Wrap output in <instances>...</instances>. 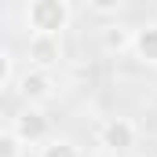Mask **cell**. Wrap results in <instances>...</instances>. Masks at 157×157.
Segmentation results:
<instances>
[{"instance_id":"6da1fadb","label":"cell","mask_w":157,"mask_h":157,"mask_svg":"<svg viewBox=\"0 0 157 157\" xmlns=\"http://www.w3.org/2000/svg\"><path fill=\"white\" fill-rule=\"evenodd\" d=\"M70 22H73V7L66 0H33L26 7V26L33 33L62 37V29H70Z\"/></svg>"},{"instance_id":"7a4b0ae2","label":"cell","mask_w":157,"mask_h":157,"mask_svg":"<svg viewBox=\"0 0 157 157\" xmlns=\"http://www.w3.org/2000/svg\"><path fill=\"white\" fill-rule=\"evenodd\" d=\"M11 132L26 143V146H33V143H48V132H51V121L48 113L40 110V106H26L18 117L11 121Z\"/></svg>"},{"instance_id":"3957f363","label":"cell","mask_w":157,"mask_h":157,"mask_svg":"<svg viewBox=\"0 0 157 157\" xmlns=\"http://www.w3.org/2000/svg\"><path fill=\"white\" fill-rule=\"evenodd\" d=\"M99 146H102L106 154H113V157H117L121 150H132V146H135V124L128 117H110L99 128Z\"/></svg>"},{"instance_id":"277c9868","label":"cell","mask_w":157,"mask_h":157,"mask_svg":"<svg viewBox=\"0 0 157 157\" xmlns=\"http://www.w3.org/2000/svg\"><path fill=\"white\" fill-rule=\"evenodd\" d=\"M26 55H29L33 70H51V66L62 59V37L29 33V40H26Z\"/></svg>"},{"instance_id":"5b68a950","label":"cell","mask_w":157,"mask_h":157,"mask_svg":"<svg viewBox=\"0 0 157 157\" xmlns=\"http://www.w3.org/2000/svg\"><path fill=\"white\" fill-rule=\"evenodd\" d=\"M18 95L26 99V106H40L55 95V80L48 70H26L18 77Z\"/></svg>"},{"instance_id":"8992f818","label":"cell","mask_w":157,"mask_h":157,"mask_svg":"<svg viewBox=\"0 0 157 157\" xmlns=\"http://www.w3.org/2000/svg\"><path fill=\"white\" fill-rule=\"evenodd\" d=\"M99 40H102V51L121 55L124 48H132V44H135V29H132V26H124V22H110V26H102Z\"/></svg>"},{"instance_id":"52a82bcc","label":"cell","mask_w":157,"mask_h":157,"mask_svg":"<svg viewBox=\"0 0 157 157\" xmlns=\"http://www.w3.org/2000/svg\"><path fill=\"white\" fill-rule=\"evenodd\" d=\"M132 51H135V59H139L143 66H157V22L135 29V44H132Z\"/></svg>"},{"instance_id":"ba28073f","label":"cell","mask_w":157,"mask_h":157,"mask_svg":"<svg viewBox=\"0 0 157 157\" xmlns=\"http://www.w3.org/2000/svg\"><path fill=\"white\" fill-rule=\"evenodd\" d=\"M40 157H84L73 139H48L40 146Z\"/></svg>"},{"instance_id":"9c48e42d","label":"cell","mask_w":157,"mask_h":157,"mask_svg":"<svg viewBox=\"0 0 157 157\" xmlns=\"http://www.w3.org/2000/svg\"><path fill=\"white\" fill-rule=\"evenodd\" d=\"M22 146H26V143H22L11 128L0 132V157H22Z\"/></svg>"},{"instance_id":"30bf717a","label":"cell","mask_w":157,"mask_h":157,"mask_svg":"<svg viewBox=\"0 0 157 157\" xmlns=\"http://www.w3.org/2000/svg\"><path fill=\"white\" fill-rule=\"evenodd\" d=\"M11 80H15V59L7 48H0V91H7Z\"/></svg>"},{"instance_id":"8fae6325","label":"cell","mask_w":157,"mask_h":157,"mask_svg":"<svg viewBox=\"0 0 157 157\" xmlns=\"http://www.w3.org/2000/svg\"><path fill=\"white\" fill-rule=\"evenodd\" d=\"M88 7H91L95 15H117V11H121V0H91Z\"/></svg>"}]
</instances>
